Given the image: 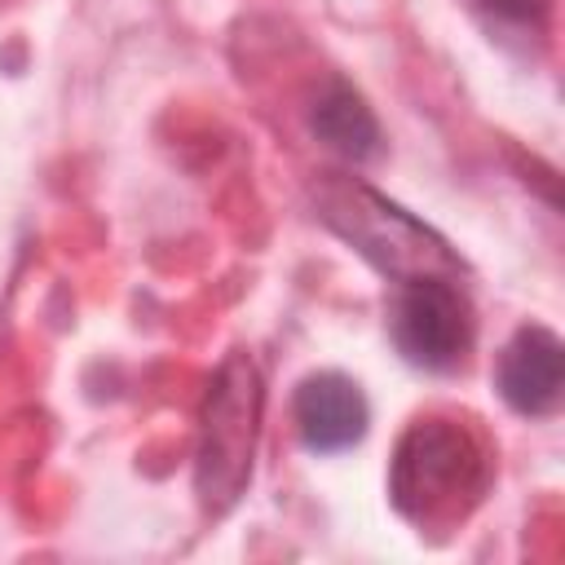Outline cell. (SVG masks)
<instances>
[{
	"instance_id": "52a82bcc",
	"label": "cell",
	"mask_w": 565,
	"mask_h": 565,
	"mask_svg": "<svg viewBox=\"0 0 565 565\" xmlns=\"http://www.w3.org/2000/svg\"><path fill=\"white\" fill-rule=\"evenodd\" d=\"M309 128L349 163H366L380 154V119L366 106V97L344 79H327V88L313 97Z\"/></svg>"
},
{
	"instance_id": "ba28073f",
	"label": "cell",
	"mask_w": 565,
	"mask_h": 565,
	"mask_svg": "<svg viewBox=\"0 0 565 565\" xmlns=\"http://www.w3.org/2000/svg\"><path fill=\"white\" fill-rule=\"evenodd\" d=\"M490 22L499 26H521V31H539L547 18V0H472Z\"/></svg>"
},
{
	"instance_id": "3957f363",
	"label": "cell",
	"mask_w": 565,
	"mask_h": 565,
	"mask_svg": "<svg viewBox=\"0 0 565 565\" xmlns=\"http://www.w3.org/2000/svg\"><path fill=\"white\" fill-rule=\"evenodd\" d=\"M260 411H265L260 366L243 349L225 353L199 411V450H194V494L207 516H225L243 499L260 446Z\"/></svg>"
},
{
	"instance_id": "7a4b0ae2",
	"label": "cell",
	"mask_w": 565,
	"mask_h": 565,
	"mask_svg": "<svg viewBox=\"0 0 565 565\" xmlns=\"http://www.w3.org/2000/svg\"><path fill=\"white\" fill-rule=\"evenodd\" d=\"M313 203L322 225H331L349 247H358L384 278L393 282H419V278H459L463 260L450 252V243L415 221L406 207L384 199L358 177L322 172L313 185Z\"/></svg>"
},
{
	"instance_id": "277c9868",
	"label": "cell",
	"mask_w": 565,
	"mask_h": 565,
	"mask_svg": "<svg viewBox=\"0 0 565 565\" xmlns=\"http://www.w3.org/2000/svg\"><path fill=\"white\" fill-rule=\"evenodd\" d=\"M388 331L397 353L424 371H455L472 349V305L459 278H419L397 282L388 305Z\"/></svg>"
},
{
	"instance_id": "6da1fadb",
	"label": "cell",
	"mask_w": 565,
	"mask_h": 565,
	"mask_svg": "<svg viewBox=\"0 0 565 565\" xmlns=\"http://www.w3.org/2000/svg\"><path fill=\"white\" fill-rule=\"evenodd\" d=\"M490 490V450L459 419H415L388 463V499L415 530L459 525Z\"/></svg>"
},
{
	"instance_id": "8992f818",
	"label": "cell",
	"mask_w": 565,
	"mask_h": 565,
	"mask_svg": "<svg viewBox=\"0 0 565 565\" xmlns=\"http://www.w3.org/2000/svg\"><path fill=\"white\" fill-rule=\"evenodd\" d=\"M291 415H296L300 441L318 455H340V450L358 446L371 424V406H366L358 380H349L340 371L305 375L296 384Z\"/></svg>"
},
{
	"instance_id": "5b68a950",
	"label": "cell",
	"mask_w": 565,
	"mask_h": 565,
	"mask_svg": "<svg viewBox=\"0 0 565 565\" xmlns=\"http://www.w3.org/2000/svg\"><path fill=\"white\" fill-rule=\"evenodd\" d=\"M494 384H499V397L516 415H530V419L552 415L561 406V393H565V344H561V335L547 331V327H521L499 353Z\"/></svg>"
}]
</instances>
